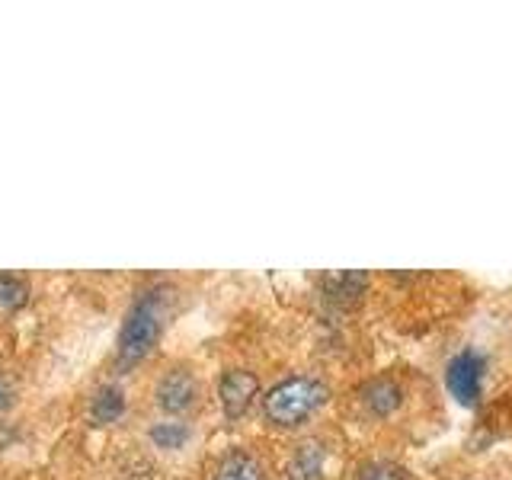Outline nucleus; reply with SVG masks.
I'll use <instances>...</instances> for the list:
<instances>
[{
	"mask_svg": "<svg viewBox=\"0 0 512 480\" xmlns=\"http://www.w3.org/2000/svg\"><path fill=\"white\" fill-rule=\"evenodd\" d=\"M29 301L26 279L13 276V272H0V311H20Z\"/></svg>",
	"mask_w": 512,
	"mask_h": 480,
	"instance_id": "obj_10",
	"label": "nucleus"
},
{
	"mask_svg": "<svg viewBox=\"0 0 512 480\" xmlns=\"http://www.w3.org/2000/svg\"><path fill=\"white\" fill-rule=\"evenodd\" d=\"M215 480H266L260 461L247 452H231L221 461V468L215 474Z\"/></svg>",
	"mask_w": 512,
	"mask_h": 480,
	"instance_id": "obj_9",
	"label": "nucleus"
},
{
	"mask_svg": "<svg viewBox=\"0 0 512 480\" xmlns=\"http://www.w3.org/2000/svg\"><path fill=\"white\" fill-rule=\"evenodd\" d=\"M484 372H487V359L480 356L477 349H461L458 356L448 362L445 368V384L452 397L461 407H474L480 388H484Z\"/></svg>",
	"mask_w": 512,
	"mask_h": 480,
	"instance_id": "obj_3",
	"label": "nucleus"
},
{
	"mask_svg": "<svg viewBox=\"0 0 512 480\" xmlns=\"http://www.w3.org/2000/svg\"><path fill=\"white\" fill-rule=\"evenodd\" d=\"M330 388L320 378L311 375H292L279 384H272V391L263 397V416L279 429H295L304 420L327 404Z\"/></svg>",
	"mask_w": 512,
	"mask_h": 480,
	"instance_id": "obj_2",
	"label": "nucleus"
},
{
	"mask_svg": "<svg viewBox=\"0 0 512 480\" xmlns=\"http://www.w3.org/2000/svg\"><path fill=\"white\" fill-rule=\"evenodd\" d=\"M154 397H157V407L170 413V416H180V413H189L199 407V397H202V384L196 381V375L183 372V368H173V372L160 375L157 388H154Z\"/></svg>",
	"mask_w": 512,
	"mask_h": 480,
	"instance_id": "obj_4",
	"label": "nucleus"
},
{
	"mask_svg": "<svg viewBox=\"0 0 512 480\" xmlns=\"http://www.w3.org/2000/svg\"><path fill=\"white\" fill-rule=\"evenodd\" d=\"M151 439H154L157 448H183L189 442V426L186 423H176V420L157 423L151 429Z\"/></svg>",
	"mask_w": 512,
	"mask_h": 480,
	"instance_id": "obj_11",
	"label": "nucleus"
},
{
	"mask_svg": "<svg viewBox=\"0 0 512 480\" xmlns=\"http://www.w3.org/2000/svg\"><path fill=\"white\" fill-rule=\"evenodd\" d=\"M324 461H327L324 442L317 439L301 442L292 461H288V480H324Z\"/></svg>",
	"mask_w": 512,
	"mask_h": 480,
	"instance_id": "obj_6",
	"label": "nucleus"
},
{
	"mask_svg": "<svg viewBox=\"0 0 512 480\" xmlns=\"http://www.w3.org/2000/svg\"><path fill=\"white\" fill-rule=\"evenodd\" d=\"M170 301H173V288L170 285H154L148 292H141L138 301L128 311L122 333H119V365L132 368L144 362L160 343V333H164L167 314H170Z\"/></svg>",
	"mask_w": 512,
	"mask_h": 480,
	"instance_id": "obj_1",
	"label": "nucleus"
},
{
	"mask_svg": "<svg viewBox=\"0 0 512 480\" xmlns=\"http://www.w3.org/2000/svg\"><path fill=\"white\" fill-rule=\"evenodd\" d=\"M400 400H404V394H400V388L391 378H375L362 388V404L368 407V413H375V416L394 413L400 407Z\"/></svg>",
	"mask_w": 512,
	"mask_h": 480,
	"instance_id": "obj_7",
	"label": "nucleus"
},
{
	"mask_svg": "<svg viewBox=\"0 0 512 480\" xmlns=\"http://www.w3.org/2000/svg\"><path fill=\"white\" fill-rule=\"evenodd\" d=\"M125 413V394L116 384H103V388H96L93 400H90V416L100 426H109L116 423L119 416Z\"/></svg>",
	"mask_w": 512,
	"mask_h": 480,
	"instance_id": "obj_8",
	"label": "nucleus"
},
{
	"mask_svg": "<svg viewBox=\"0 0 512 480\" xmlns=\"http://www.w3.org/2000/svg\"><path fill=\"white\" fill-rule=\"evenodd\" d=\"M362 480H400L397 471H388V468H381V464H375V468H365Z\"/></svg>",
	"mask_w": 512,
	"mask_h": 480,
	"instance_id": "obj_13",
	"label": "nucleus"
},
{
	"mask_svg": "<svg viewBox=\"0 0 512 480\" xmlns=\"http://www.w3.org/2000/svg\"><path fill=\"white\" fill-rule=\"evenodd\" d=\"M13 397H16V388H13V381L0 375V410H7L13 404Z\"/></svg>",
	"mask_w": 512,
	"mask_h": 480,
	"instance_id": "obj_12",
	"label": "nucleus"
},
{
	"mask_svg": "<svg viewBox=\"0 0 512 480\" xmlns=\"http://www.w3.org/2000/svg\"><path fill=\"white\" fill-rule=\"evenodd\" d=\"M256 394H260V378L247 368H231V372H224V378L218 381V400H221V410L224 416H231V420H240L250 407Z\"/></svg>",
	"mask_w": 512,
	"mask_h": 480,
	"instance_id": "obj_5",
	"label": "nucleus"
}]
</instances>
